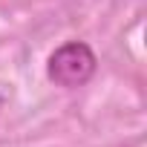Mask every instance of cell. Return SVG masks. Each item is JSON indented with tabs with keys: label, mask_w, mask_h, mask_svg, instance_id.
<instances>
[{
	"label": "cell",
	"mask_w": 147,
	"mask_h": 147,
	"mask_svg": "<svg viewBox=\"0 0 147 147\" xmlns=\"http://www.w3.org/2000/svg\"><path fill=\"white\" fill-rule=\"evenodd\" d=\"M95 72V55L87 43L81 40H72V43H63L61 49L52 52L49 58V66H46V75L49 81H55L58 87H84Z\"/></svg>",
	"instance_id": "cell-1"
},
{
	"label": "cell",
	"mask_w": 147,
	"mask_h": 147,
	"mask_svg": "<svg viewBox=\"0 0 147 147\" xmlns=\"http://www.w3.org/2000/svg\"><path fill=\"white\" fill-rule=\"evenodd\" d=\"M0 104H3V98H0Z\"/></svg>",
	"instance_id": "cell-2"
}]
</instances>
